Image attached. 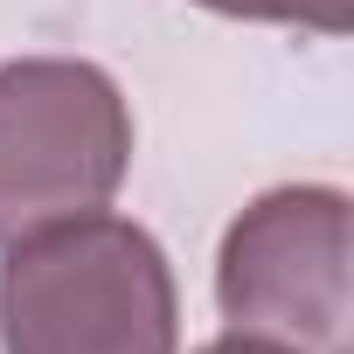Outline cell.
<instances>
[{"label": "cell", "mask_w": 354, "mask_h": 354, "mask_svg": "<svg viewBox=\"0 0 354 354\" xmlns=\"http://www.w3.org/2000/svg\"><path fill=\"white\" fill-rule=\"evenodd\" d=\"M195 354H306V347H278V340H257V333H223V340H209Z\"/></svg>", "instance_id": "5b68a950"}, {"label": "cell", "mask_w": 354, "mask_h": 354, "mask_svg": "<svg viewBox=\"0 0 354 354\" xmlns=\"http://www.w3.org/2000/svg\"><path fill=\"white\" fill-rule=\"evenodd\" d=\"M181 292L174 264L132 216H77L8 243L0 264V354H174Z\"/></svg>", "instance_id": "6da1fadb"}, {"label": "cell", "mask_w": 354, "mask_h": 354, "mask_svg": "<svg viewBox=\"0 0 354 354\" xmlns=\"http://www.w3.org/2000/svg\"><path fill=\"white\" fill-rule=\"evenodd\" d=\"M347 257L354 209L326 181L264 188L216 250V306L230 333H257L306 354H340L347 340Z\"/></svg>", "instance_id": "3957f363"}, {"label": "cell", "mask_w": 354, "mask_h": 354, "mask_svg": "<svg viewBox=\"0 0 354 354\" xmlns=\"http://www.w3.org/2000/svg\"><path fill=\"white\" fill-rule=\"evenodd\" d=\"M132 174V104L84 56L0 63V250L97 216Z\"/></svg>", "instance_id": "7a4b0ae2"}, {"label": "cell", "mask_w": 354, "mask_h": 354, "mask_svg": "<svg viewBox=\"0 0 354 354\" xmlns=\"http://www.w3.org/2000/svg\"><path fill=\"white\" fill-rule=\"evenodd\" d=\"M230 21H278V28H313V35H347L354 0H195Z\"/></svg>", "instance_id": "277c9868"}]
</instances>
